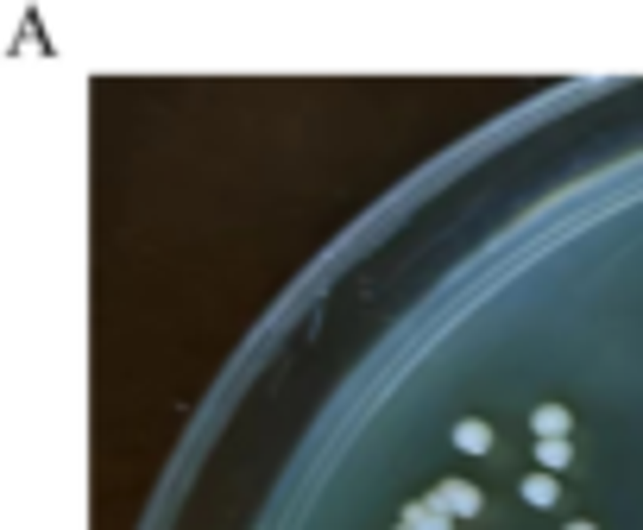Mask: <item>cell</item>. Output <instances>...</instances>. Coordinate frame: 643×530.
<instances>
[{"instance_id": "obj_1", "label": "cell", "mask_w": 643, "mask_h": 530, "mask_svg": "<svg viewBox=\"0 0 643 530\" xmlns=\"http://www.w3.org/2000/svg\"><path fill=\"white\" fill-rule=\"evenodd\" d=\"M429 505L448 511V518H473V511H479V486H467V480H442L436 493H429Z\"/></svg>"}, {"instance_id": "obj_2", "label": "cell", "mask_w": 643, "mask_h": 530, "mask_svg": "<svg viewBox=\"0 0 643 530\" xmlns=\"http://www.w3.org/2000/svg\"><path fill=\"white\" fill-rule=\"evenodd\" d=\"M567 423H575V417H567L561 405H536V417H530L536 442H555V436H567Z\"/></svg>"}, {"instance_id": "obj_3", "label": "cell", "mask_w": 643, "mask_h": 530, "mask_svg": "<svg viewBox=\"0 0 643 530\" xmlns=\"http://www.w3.org/2000/svg\"><path fill=\"white\" fill-rule=\"evenodd\" d=\"M454 448H467V454H486V448H492V430H486L479 417H467V423H454Z\"/></svg>"}, {"instance_id": "obj_4", "label": "cell", "mask_w": 643, "mask_h": 530, "mask_svg": "<svg viewBox=\"0 0 643 530\" xmlns=\"http://www.w3.org/2000/svg\"><path fill=\"white\" fill-rule=\"evenodd\" d=\"M398 530H448V511L436 505H404V524Z\"/></svg>"}, {"instance_id": "obj_5", "label": "cell", "mask_w": 643, "mask_h": 530, "mask_svg": "<svg viewBox=\"0 0 643 530\" xmlns=\"http://www.w3.org/2000/svg\"><path fill=\"white\" fill-rule=\"evenodd\" d=\"M536 461H543V474H561L575 461V448H567V436H555V442H536Z\"/></svg>"}, {"instance_id": "obj_6", "label": "cell", "mask_w": 643, "mask_h": 530, "mask_svg": "<svg viewBox=\"0 0 643 530\" xmlns=\"http://www.w3.org/2000/svg\"><path fill=\"white\" fill-rule=\"evenodd\" d=\"M524 499H530V505H555V474H530V480H524Z\"/></svg>"}, {"instance_id": "obj_7", "label": "cell", "mask_w": 643, "mask_h": 530, "mask_svg": "<svg viewBox=\"0 0 643 530\" xmlns=\"http://www.w3.org/2000/svg\"><path fill=\"white\" fill-rule=\"evenodd\" d=\"M567 530H599V524H567Z\"/></svg>"}]
</instances>
